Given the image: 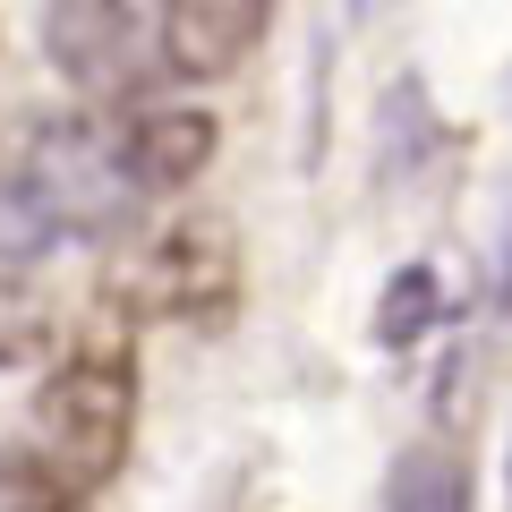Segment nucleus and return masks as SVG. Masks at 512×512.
Returning <instances> with one entry per match:
<instances>
[{"label":"nucleus","mask_w":512,"mask_h":512,"mask_svg":"<svg viewBox=\"0 0 512 512\" xmlns=\"http://www.w3.org/2000/svg\"><path fill=\"white\" fill-rule=\"evenodd\" d=\"M35 427H43V461L69 470L77 487L111 478L128 461V436H137V376H128V350L94 333V342L35 393Z\"/></svg>","instance_id":"1"},{"label":"nucleus","mask_w":512,"mask_h":512,"mask_svg":"<svg viewBox=\"0 0 512 512\" xmlns=\"http://www.w3.org/2000/svg\"><path fill=\"white\" fill-rule=\"evenodd\" d=\"M26 180H35V197L52 205V222H60V239H120L128 222H137V197L146 188L128 180V163H120V146H103V128L94 120H43V128H26Z\"/></svg>","instance_id":"2"},{"label":"nucleus","mask_w":512,"mask_h":512,"mask_svg":"<svg viewBox=\"0 0 512 512\" xmlns=\"http://www.w3.org/2000/svg\"><path fill=\"white\" fill-rule=\"evenodd\" d=\"M120 291L154 316H188V325H222L239 308V239L222 214H188L180 231H163L137 265L120 274Z\"/></svg>","instance_id":"3"},{"label":"nucleus","mask_w":512,"mask_h":512,"mask_svg":"<svg viewBox=\"0 0 512 512\" xmlns=\"http://www.w3.org/2000/svg\"><path fill=\"white\" fill-rule=\"evenodd\" d=\"M43 52L77 94H128L137 69H146L137 0H52L43 9Z\"/></svg>","instance_id":"4"},{"label":"nucleus","mask_w":512,"mask_h":512,"mask_svg":"<svg viewBox=\"0 0 512 512\" xmlns=\"http://www.w3.org/2000/svg\"><path fill=\"white\" fill-rule=\"evenodd\" d=\"M274 0H163V60L180 77H231Z\"/></svg>","instance_id":"5"},{"label":"nucleus","mask_w":512,"mask_h":512,"mask_svg":"<svg viewBox=\"0 0 512 512\" xmlns=\"http://www.w3.org/2000/svg\"><path fill=\"white\" fill-rule=\"evenodd\" d=\"M120 163L137 188H180L214 163V111L197 103H137L120 128Z\"/></svg>","instance_id":"6"},{"label":"nucleus","mask_w":512,"mask_h":512,"mask_svg":"<svg viewBox=\"0 0 512 512\" xmlns=\"http://www.w3.org/2000/svg\"><path fill=\"white\" fill-rule=\"evenodd\" d=\"M384 512H470V478L444 453H402L393 487H384Z\"/></svg>","instance_id":"7"},{"label":"nucleus","mask_w":512,"mask_h":512,"mask_svg":"<svg viewBox=\"0 0 512 512\" xmlns=\"http://www.w3.org/2000/svg\"><path fill=\"white\" fill-rule=\"evenodd\" d=\"M0 512H86V487L52 470L43 453H9L0 461Z\"/></svg>","instance_id":"8"},{"label":"nucleus","mask_w":512,"mask_h":512,"mask_svg":"<svg viewBox=\"0 0 512 512\" xmlns=\"http://www.w3.org/2000/svg\"><path fill=\"white\" fill-rule=\"evenodd\" d=\"M43 248H60V222H52V205L35 197V180L9 171V180H0V256L26 265V256H43Z\"/></svg>","instance_id":"9"},{"label":"nucleus","mask_w":512,"mask_h":512,"mask_svg":"<svg viewBox=\"0 0 512 512\" xmlns=\"http://www.w3.org/2000/svg\"><path fill=\"white\" fill-rule=\"evenodd\" d=\"M43 342H52V308H43V291H26L18 274H0V376H9V367H35Z\"/></svg>","instance_id":"10"},{"label":"nucleus","mask_w":512,"mask_h":512,"mask_svg":"<svg viewBox=\"0 0 512 512\" xmlns=\"http://www.w3.org/2000/svg\"><path fill=\"white\" fill-rule=\"evenodd\" d=\"M427 316H436V274H427V265H402V274H393V291L376 299V342H384V350L419 342Z\"/></svg>","instance_id":"11"},{"label":"nucleus","mask_w":512,"mask_h":512,"mask_svg":"<svg viewBox=\"0 0 512 512\" xmlns=\"http://www.w3.org/2000/svg\"><path fill=\"white\" fill-rule=\"evenodd\" d=\"M504 495H512V453H504Z\"/></svg>","instance_id":"12"}]
</instances>
